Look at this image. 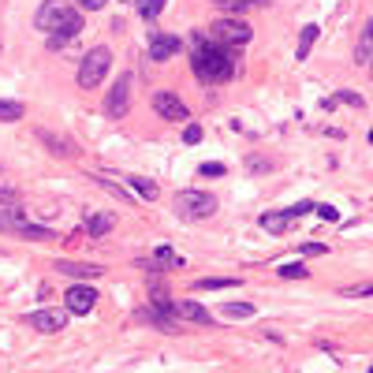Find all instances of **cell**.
<instances>
[{"instance_id": "cell-1", "label": "cell", "mask_w": 373, "mask_h": 373, "mask_svg": "<svg viewBox=\"0 0 373 373\" xmlns=\"http://www.w3.org/2000/svg\"><path fill=\"white\" fill-rule=\"evenodd\" d=\"M191 67L198 82L206 86H221L228 82L239 71V49H228V45H213V41H206L202 34H198V49L191 56Z\"/></svg>"}, {"instance_id": "cell-2", "label": "cell", "mask_w": 373, "mask_h": 373, "mask_svg": "<svg viewBox=\"0 0 373 373\" xmlns=\"http://www.w3.org/2000/svg\"><path fill=\"white\" fill-rule=\"evenodd\" d=\"M172 209H176V217H183V221H209L213 213H217V198L206 194V191H176Z\"/></svg>"}, {"instance_id": "cell-3", "label": "cell", "mask_w": 373, "mask_h": 373, "mask_svg": "<svg viewBox=\"0 0 373 373\" xmlns=\"http://www.w3.org/2000/svg\"><path fill=\"white\" fill-rule=\"evenodd\" d=\"M206 41H213V45H228V49H239V45H247V41L254 38V30L247 23H243L239 16H224L221 23H213L209 30H202Z\"/></svg>"}, {"instance_id": "cell-4", "label": "cell", "mask_w": 373, "mask_h": 373, "mask_svg": "<svg viewBox=\"0 0 373 373\" xmlns=\"http://www.w3.org/2000/svg\"><path fill=\"white\" fill-rule=\"evenodd\" d=\"M108 67H112V52L105 45H97L86 52V60L79 64V86L82 90H94V86H101L105 75H108Z\"/></svg>"}, {"instance_id": "cell-5", "label": "cell", "mask_w": 373, "mask_h": 373, "mask_svg": "<svg viewBox=\"0 0 373 373\" xmlns=\"http://www.w3.org/2000/svg\"><path fill=\"white\" fill-rule=\"evenodd\" d=\"M153 108H157V116H161V120H172V123L191 120V108H186L172 90H157V94H153Z\"/></svg>"}, {"instance_id": "cell-6", "label": "cell", "mask_w": 373, "mask_h": 373, "mask_svg": "<svg viewBox=\"0 0 373 373\" xmlns=\"http://www.w3.org/2000/svg\"><path fill=\"white\" fill-rule=\"evenodd\" d=\"M67 11H71L67 0H45V4H41V8L34 11V26H38V30H45V34H52L56 26L64 23Z\"/></svg>"}, {"instance_id": "cell-7", "label": "cell", "mask_w": 373, "mask_h": 373, "mask_svg": "<svg viewBox=\"0 0 373 373\" xmlns=\"http://www.w3.org/2000/svg\"><path fill=\"white\" fill-rule=\"evenodd\" d=\"M64 306H67V313H79V318H86V313L97 306V291L90 288V284H75V288H67Z\"/></svg>"}, {"instance_id": "cell-8", "label": "cell", "mask_w": 373, "mask_h": 373, "mask_svg": "<svg viewBox=\"0 0 373 373\" xmlns=\"http://www.w3.org/2000/svg\"><path fill=\"white\" fill-rule=\"evenodd\" d=\"M183 49V38L165 34V30H150V60H172Z\"/></svg>"}, {"instance_id": "cell-9", "label": "cell", "mask_w": 373, "mask_h": 373, "mask_svg": "<svg viewBox=\"0 0 373 373\" xmlns=\"http://www.w3.org/2000/svg\"><path fill=\"white\" fill-rule=\"evenodd\" d=\"M127 105H131V79H127V75H120V79H116V86H112V90H108L105 112H108L112 120H120L123 112H127Z\"/></svg>"}, {"instance_id": "cell-10", "label": "cell", "mask_w": 373, "mask_h": 373, "mask_svg": "<svg viewBox=\"0 0 373 373\" xmlns=\"http://www.w3.org/2000/svg\"><path fill=\"white\" fill-rule=\"evenodd\" d=\"M79 30H82V16H79L75 8H71L67 16H64V23L49 34V49H64L67 41H75V38H79Z\"/></svg>"}, {"instance_id": "cell-11", "label": "cell", "mask_w": 373, "mask_h": 373, "mask_svg": "<svg viewBox=\"0 0 373 373\" xmlns=\"http://www.w3.org/2000/svg\"><path fill=\"white\" fill-rule=\"evenodd\" d=\"M172 318H176V321H191V325H209V328H213V313H209L202 303H191V299H179V303H172Z\"/></svg>"}, {"instance_id": "cell-12", "label": "cell", "mask_w": 373, "mask_h": 373, "mask_svg": "<svg viewBox=\"0 0 373 373\" xmlns=\"http://www.w3.org/2000/svg\"><path fill=\"white\" fill-rule=\"evenodd\" d=\"M30 328H38V333H60V328H67V310H38L30 313Z\"/></svg>"}, {"instance_id": "cell-13", "label": "cell", "mask_w": 373, "mask_h": 373, "mask_svg": "<svg viewBox=\"0 0 373 373\" xmlns=\"http://www.w3.org/2000/svg\"><path fill=\"white\" fill-rule=\"evenodd\" d=\"M295 221H299V217H295L291 209H280V213H262V221H257V224H262L265 232H272V235H284Z\"/></svg>"}, {"instance_id": "cell-14", "label": "cell", "mask_w": 373, "mask_h": 373, "mask_svg": "<svg viewBox=\"0 0 373 373\" xmlns=\"http://www.w3.org/2000/svg\"><path fill=\"white\" fill-rule=\"evenodd\" d=\"M30 224V217H26V209L19 206H8V209H0V232H23V228Z\"/></svg>"}, {"instance_id": "cell-15", "label": "cell", "mask_w": 373, "mask_h": 373, "mask_svg": "<svg viewBox=\"0 0 373 373\" xmlns=\"http://www.w3.org/2000/svg\"><path fill=\"white\" fill-rule=\"evenodd\" d=\"M355 64L358 67H373V19L366 23V30L358 34V49H355Z\"/></svg>"}, {"instance_id": "cell-16", "label": "cell", "mask_w": 373, "mask_h": 373, "mask_svg": "<svg viewBox=\"0 0 373 373\" xmlns=\"http://www.w3.org/2000/svg\"><path fill=\"white\" fill-rule=\"evenodd\" d=\"M86 232L90 235H108L116 228V213H86Z\"/></svg>"}, {"instance_id": "cell-17", "label": "cell", "mask_w": 373, "mask_h": 373, "mask_svg": "<svg viewBox=\"0 0 373 373\" xmlns=\"http://www.w3.org/2000/svg\"><path fill=\"white\" fill-rule=\"evenodd\" d=\"M38 138L49 146V153H56V157H75L79 150H75V142L71 138H56L52 131H38Z\"/></svg>"}, {"instance_id": "cell-18", "label": "cell", "mask_w": 373, "mask_h": 373, "mask_svg": "<svg viewBox=\"0 0 373 373\" xmlns=\"http://www.w3.org/2000/svg\"><path fill=\"white\" fill-rule=\"evenodd\" d=\"M56 272H60V277H86V280H94V277H101L105 269L82 265V262H56Z\"/></svg>"}, {"instance_id": "cell-19", "label": "cell", "mask_w": 373, "mask_h": 373, "mask_svg": "<svg viewBox=\"0 0 373 373\" xmlns=\"http://www.w3.org/2000/svg\"><path fill=\"white\" fill-rule=\"evenodd\" d=\"M213 4H217L224 16H243L247 8H265L269 0H213Z\"/></svg>"}, {"instance_id": "cell-20", "label": "cell", "mask_w": 373, "mask_h": 373, "mask_svg": "<svg viewBox=\"0 0 373 373\" xmlns=\"http://www.w3.org/2000/svg\"><path fill=\"white\" fill-rule=\"evenodd\" d=\"M194 288L198 291H224V288H239V280L235 277H202V280H194Z\"/></svg>"}, {"instance_id": "cell-21", "label": "cell", "mask_w": 373, "mask_h": 373, "mask_svg": "<svg viewBox=\"0 0 373 373\" xmlns=\"http://www.w3.org/2000/svg\"><path fill=\"white\" fill-rule=\"evenodd\" d=\"M153 265H161V269H183V257L172 250V247H157L153 250Z\"/></svg>"}, {"instance_id": "cell-22", "label": "cell", "mask_w": 373, "mask_h": 373, "mask_svg": "<svg viewBox=\"0 0 373 373\" xmlns=\"http://www.w3.org/2000/svg\"><path fill=\"white\" fill-rule=\"evenodd\" d=\"M0 198H4V202H16L19 198V183L11 179V172L0 165Z\"/></svg>"}, {"instance_id": "cell-23", "label": "cell", "mask_w": 373, "mask_h": 373, "mask_svg": "<svg viewBox=\"0 0 373 373\" xmlns=\"http://www.w3.org/2000/svg\"><path fill=\"white\" fill-rule=\"evenodd\" d=\"M321 105H325V108H336V105H355V108H362L366 101H362L358 94H351V90H340V94H333V97H325Z\"/></svg>"}, {"instance_id": "cell-24", "label": "cell", "mask_w": 373, "mask_h": 373, "mask_svg": "<svg viewBox=\"0 0 373 373\" xmlns=\"http://www.w3.org/2000/svg\"><path fill=\"white\" fill-rule=\"evenodd\" d=\"M127 183H131V186H135V194H138V198H146V202H153V198L161 194V191H157V183L142 179V176H127Z\"/></svg>"}, {"instance_id": "cell-25", "label": "cell", "mask_w": 373, "mask_h": 373, "mask_svg": "<svg viewBox=\"0 0 373 373\" xmlns=\"http://www.w3.org/2000/svg\"><path fill=\"white\" fill-rule=\"evenodd\" d=\"M318 30H321V26H303V38H299V60H306V56H310V49H313V41H318Z\"/></svg>"}, {"instance_id": "cell-26", "label": "cell", "mask_w": 373, "mask_h": 373, "mask_svg": "<svg viewBox=\"0 0 373 373\" xmlns=\"http://www.w3.org/2000/svg\"><path fill=\"white\" fill-rule=\"evenodd\" d=\"M135 4H138V16L146 19V23H153L165 11V0H135Z\"/></svg>"}, {"instance_id": "cell-27", "label": "cell", "mask_w": 373, "mask_h": 373, "mask_svg": "<svg viewBox=\"0 0 373 373\" xmlns=\"http://www.w3.org/2000/svg\"><path fill=\"white\" fill-rule=\"evenodd\" d=\"M23 116H26V108L19 101H0V120H4V123H16Z\"/></svg>"}, {"instance_id": "cell-28", "label": "cell", "mask_w": 373, "mask_h": 373, "mask_svg": "<svg viewBox=\"0 0 373 373\" xmlns=\"http://www.w3.org/2000/svg\"><path fill=\"white\" fill-rule=\"evenodd\" d=\"M277 272H280L284 280H306V277H310V269H306L303 262H288V265H280Z\"/></svg>"}, {"instance_id": "cell-29", "label": "cell", "mask_w": 373, "mask_h": 373, "mask_svg": "<svg viewBox=\"0 0 373 373\" xmlns=\"http://www.w3.org/2000/svg\"><path fill=\"white\" fill-rule=\"evenodd\" d=\"M19 235H23V239H34V243H52V239H56L49 228H41V224H26Z\"/></svg>"}, {"instance_id": "cell-30", "label": "cell", "mask_w": 373, "mask_h": 373, "mask_svg": "<svg viewBox=\"0 0 373 373\" xmlns=\"http://www.w3.org/2000/svg\"><path fill=\"white\" fill-rule=\"evenodd\" d=\"M224 313H228V318H235V321H243V318H254V306L250 303H228Z\"/></svg>"}, {"instance_id": "cell-31", "label": "cell", "mask_w": 373, "mask_h": 373, "mask_svg": "<svg viewBox=\"0 0 373 373\" xmlns=\"http://www.w3.org/2000/svg\"><path fill=\"white\" fill-rule=\"evenodd\" d=\"M183 142H186V146L202 142V127H198V123H186V127H183Z\"/></svg>"}, {"instance_id": "cell-32", "label": "cell", "mask_w": 373, "mask_h": 373, "mask_svg": "<svg viewBox=\"0 0 373 373\" xmlns=\"http://www.w3.org/2000/svg\"><path fill=\"white\" fill-rule=\"evenodd\" d=\"M247 168H250V172H269L272 161H265V157H254V153H250V157H247Z\"/></svg>"}, {"instance_id": "cell-33", "label": "cell", "mask_w": 373, "mask_h": 373, "mask_svg": "<svg viewBox=\"0 0 373 373\" xmlns=\"http://www.w3.org/2000/svg\"><path fill=\"white\" fill-rule=\"evenodd\" d=\"M313 213H318V217H321V221H333V224L340 221V213H336L333 206H313Z\"/></svg>"}, {"instance_id": "cell-34", "label": "cell", "mask_w": 373, "mask_h": 373, "mask_svg": "<svg viewBox=\"0 0 373 373\" xmlns=\"http://www.w3.org/2000/svg\"><path fill=\"white\" fill-rule=\"evenodd\" d=\"M75 4H79L82 11H101V8L108 4V0H75Z\"/></svg>"}, {"instance_id": "cell-35", "label": "cell", "mask_w": 373, "mask_h": 373, "mask_svg": "<svg viewBox=\"0 0 373 373\" xmlns=\"http://www.w3.org/2000/svg\"><path fill=\"white\" fill-rule=\"evenodd\" d=\"M328 247H321V243H303V254H310V257H318V254H325Z\"/></svg>"}, {"instance_id": "cell-36", "label": "cell", "mask_w": 373, "mask_h": 373, "mask_svg": "<svg viewBox=\"0 0 373 373\" xmlns=\"http://www.w3.org/2000/svg\"><path fill=\"white\" fill-rule=\"evenodd\" d=\"M224 165H202V176H224Z\"/></svg>"}, {"instance_id": "cell-37", "label": "cell", "mask_w": 373, "mask_h": 373, "mask_svg": "<svg viewBox=\"0 0 373 373\" xmlns=\"http://www.w3.org/2000/svg\"><path fill=\"white\" fill-rule=\"evenodd\" d=\"M310 209H313V202H299V206H291V213H295V217H306Z\"/></svg>"}, {"instance_id": "cell-38", "label": "cell", "mask_w": 373, "mask_h": 373, "mask_svg": "<svg viewBox=\"0 0 373 373\" xmlns=\"http://www.w3.org/2000/svg\"><path fill=\"white\" fill-rule=\"evenodd\" d=\"M369 142H373V131H369Z\"/></svg>"}, {"instance_id": "cell-39", "label": "cell", "mask_w": 373, "mask_h": 373, "mask_svg": "<svg viewBox=\"0 0 373 373\" xmlns=\"http://www.w3.org/2000/svg\"><path fill=\"white\" fill-rule=\"evenodd\" d=\"M369 373H373V366H369Z\"/></svg>"}, {"instance_id": "cell-40", "label": "cell", "mask_w": 373, "mask_h": 373, "mask_svg": "<svg viewBox=\"0 0 373 373\" xmlns=\"http://www.w3.org/2000/svg\"><path fill=\"white\" fill-rule=\"evenodd\" d=\"M369 71H373V67H369Z\"/></svg>"}]
</instances>
